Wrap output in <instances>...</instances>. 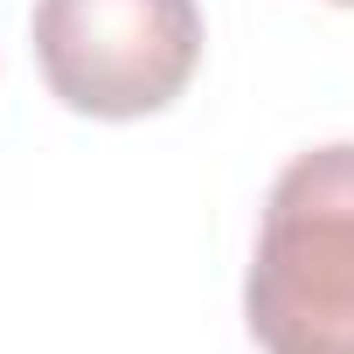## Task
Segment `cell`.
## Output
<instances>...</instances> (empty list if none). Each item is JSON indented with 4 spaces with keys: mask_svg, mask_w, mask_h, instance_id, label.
<instances>
[{
    "mask_svg": "<svg viewBox=\"0 0 354 354\" xmlns=\"http://www.w3.org/2000/svg\"><path fill=\"white\" fill-rule=\"evenodd\" d=\"M35 63L84 118H146L188 91L202 63L195 0H35Z\"/></svg>",
    "mask_w": 354,
    "mask_h": 354,
    "instance_id": "obj_2",
    "label": "cell"
},
{
    "mask_svg": "<svg viewBox=\"0 0 354 354\" xmlns=\"http://www.w3.org/2000/svg\"><path fill=\"white\" fill-rule=\"evenodd\" d=\"M340 8H354V0H340Z\"/></svg>",
    "mask_w": 354,
    "mask_h": 354,
    "instance_id": "obj_3",
    "label": "cell"
},
{
    "mask_svg": "<svg viewBox=\"0 0 354 354\" xmlns=\"http://www.w3.org/2000/svg\"><path fill=\"white\" fill-rule=\"evenodd\" d=\"M243 319L264 354H354V139L285 160L271 181Z\"/></svg>",
    "mask_w": 354,
    "mask_h": 354,
    "instance_id": "obj_1",
    "label": "cell"
}]
</instances>
